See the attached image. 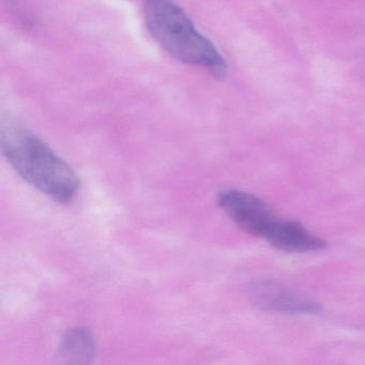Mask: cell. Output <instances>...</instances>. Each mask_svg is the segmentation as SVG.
Returning <instances> with one entry per match:
<instances>
[{
  "label": "cell",
  "instance_id": "1",
  "mask_svg": "<svg viewBox=\"0 0 365 365\" xmlns=\"http://www.w3.org/2000/svg\"><path fill=\"white\" fill-rule=\"evenodd\" d=\"M0 146L10 165L29 185L61 204L76 197L80 187L78 175L33 132L3 118Z\"/></svg>",
  "mask_w": 365,
  "mask_h": 365
},
{
  "label": "cell",
  "instance_id": "2",
  "mask_svg": "<svg viewBox=\"0 0 365 365\" xmlns=\"http://www.w3.org/2000/svg\"><path fill=\"white\" fill-rule=\"evenodd\" d=\"M140 3L149 33L165 52L181 63L202 68L215 80H225L228 74L225 59L175 0H140Z\"/></svg>",
  "mask_w": 365,
  "mask_h": 365
},
{
  "label": "cell",
  "instance_id": "3",
  "mask_svg": "<svg viewBox=\"0 0 365 365\" xmlns=\"http://www.w3.org/2000/svg\"><path fill=\"white\" fill-rule=\"evenodd\" d=\"M219 206L241 230L264 238L277 217L262 198L241 190L227 189L217 196Z\"/></svg>",
  "mask_w": 365,
  "mask_h": 365
},
{
  "label": "cell",
  "instance_id": "4",
  "mask_svg": "<svg viewBox=\"0 0 365 365\" xmlns=\"http://www.w3.org/2000/svg\"><path fill=\"white\" fill-rule=\"evenodd\" d=\"M250 292L258 307L269 311L296 315H316L322 312V307L315 301L294 294L273 282H255L250 286Z\"/></svg>",
  "mask_w": 365,
  "mask_h": 365
},
{
  "label": "cell",
  "instance_id": "5",
  "mask_svg": "<svg viewBox=\"0 0 365 365\" xmlns=\"http://www.w3.org/2000/svg\"><path fill=\"white\" fill-rule=\"evenodd\" d=\"M272 247L290 253H304L324 249L326 242L311 234L298 222L277 219L264 237Z\"/></svg>",
  "mask_w": 365,
  "mask_h": 365
},
{
  "label": "cell",
  "instance_id": "6",
  "mask_svg": "<svg viewBox=\"0 0 365 365\" xmlns=\"http://www.w3.org/2000/svg\"><path fill=\"white\" fill-rule=\"evenodd\" d=\"M96 356V341L87 328L76 327L68 331L61 341L57 359L61 363L87 364Z\"/></svg>",
  "mask_w": 365,
  "mask_h": 365
}]
</instances>
